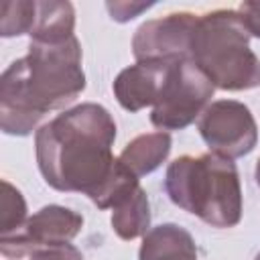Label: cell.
Instances as JSON below:
<instances>
[{
  "label": "cell",
  "instance_id": "cell-1",
  "mask_svg": "<svg viewBox=\"0 0 260 260\" xmlns=\"http://www.w3.org/2000/svg\"><path fill=\"white\" fill-rule=\"evenodd\" d=\"M114 140L116 122L104 106L87 102L65 110L35 134L39 171L53 189L95 201L120 165Z\"/></svg>",
  "mask_w": 260,
  "mask_h": 260
},
{
  "label": "cell",
  "instance_id": "cell-2",
  "mask_svg": "<svg viewBox=\"0 0 260 260\" xmlns=\"http://www.w3.org/2000/svg\"><path fill=\"white\" fill-rule=\"evenodd\" d=\"M85 89L81 45L30 41L28 53L8 65L0 79V126L4 134L26 136L51 110H61Z\"/></svg>",
  "mask_w": 260,
  "mask_h": 260
},
{
  "label": "cell",
  "instance_id": "cell-3",
  "mask_svg": "<svg viewBox=\"0 0 260 260\" xmlns=\"http://www.w3.org/2000/svg\"><path fill=\"white\" fill-rule=\"evenodd\" d=\"M171 201L211 228H234L242 219L240 175L232 158L215 152L175 158L165 175Z\"/></svg>",
  "mask_w": 260,
  "mask_h": 260
},
{
  "label": "cell",
  "instance_id": "cell-4",
  "mask_svg": "<svg viewBox=\"0 0 260 260\" xmlns=\"http://www.w3.org/2000/svg\"><path fill=\"white\" fill-rule=\"evenodd\" d=\"M189 59L207 75L213 87L242 91L260 85V59L250 49L238 10H213L197 18Z\"/></svg>",
  "mask_w": 260,
  "mask_h": 260
},
{
  "label": "cell",
  "instance_id": "cell-5",
  "mask_svg": "<svg viewBox=\"0 0 260 260\" xmlns=\"http://www.w3.org/2000/svg\"><path fill=\"white\" fill-rule=\"evenodd\" d=\"M213 91V83L191 59L175 61L169 69L160 98L152 108V126L158 130L187 128L205 112Z\"/></svg>",
  "mask_w": 260,
  "mask_h": 260
},
{
  "label": "cell",
  "instance_id": "cell-6",
  "mask_svg": "<svg viewBox=\"0 0 260 260\" xmlns=\"http://www.w3.org/2000/svg\"><path fill=\"white\" fill-rule=\"evenodd\" d=\"M197 128L211 152L232 160L248 154L258 142V126L250 108L236 100L211 102L199 116Z\"/></svg>",
  "mask_w": 260,
  "mask_h": 260
},
{
  "label": "cell",
  "instance_id": "cell-7",
  "mask_svg": "<svg viewBox=\"0 0 260 260\" xmlns=\"http://www.w3.org/2000/svg\"><path fill=\"white\" fill-rule=\"evenodd\" d=\"M83 225V217L61 205H45L32 213L22 228L0 236V252L6 258L20 260L37 248L69 244Z\"/></svg>",
  "mask_w": 260,
  "mask_h": 260
},
{
  "label": "cell",
  "instance_id": "cell-8",
  "mask_svg": "<svg viewBox=\"0 0 260 260\" xmlns=\"http://www.w3.org/2000/svg\"><path fill=\"white\" fill-rule=\"evenodd\" d=\"M193 12H171L142 22L132 39L136 61H183L189 59L191 37L197 24Z\"/></svg>",
  "mask_w": 260,
  "mask_h": 260
},
{
  "label": "cell",
  "instance_id": "cell-9",
  "mask_svg": "<svg viewBox=\"0 0 260 260\" xmlns=\"http://www.w3.org/2000/svg\"><path fill=\"white\" fill-rule=\"evenodd\" d=\"M175 61H136L114 79V95L128 112H138L158 102L169 69Z\"/></svg>",
  "mask_w": 260,
  "mask_h": 260
},
{
  "label": "cell",
  "instance_id": "cell-10",
  "mask_svg": "<svg viewBox=\"0 0 260 260\" xmlns=\"http://www.w3.org/2000/svg\"><path fill=\"white\" fill-rule=\"evenodd\" d=\"M138 260H199L195 240L177 223H162L142 236Z\"/></svg>",
  "mask_w": 260,
  "mask_h": 260
},
{
  "label": "cell",
  "instance_id": "cell-11",
  "mask_svg": "<svg viewBox=\"0 0 260 260\" xmlns=\"http://www.w3.org/2000/svg\"><path fill=\"white\" fill-rule=\"evenodd\" d=\"M171 152V134L169 132H148L130 140L120 152V162L138 179L158 169Z\"/></svg>",
  "mask_w": 260,
  "mask_h": 260
},
{
  "label": "cell",
  "instance_id": "cell-12",
  "mask_svg": "<svg viewBox=\"0 0 260 260\" xmlns=\"http://www.w3.org/2000/svg\"><path fill=\"white\" fill-rule=\"evenodd\" d=\"M112 228L122 240H136L146 236L150 228V205L146 191L138 185L116 207H112Z\"/></svg>",
  "mask_w": 260,
  "mask_h": 260
},
{
  "label": "cell",
  "instance_id": "cell-13",
  "mask_svg": "<svg viewBox=\"0 0 260 260\" xmlns=\"http://www.w3.org/2000/svg\"><path fill=\"white\" fill-rule=\"evenodd\" d=\"M75 10L69 2H37L35 26L28 32L30 41L59 43L75 37Z\"/></svg>",
  "mask_w": 260,
  "mask_h": 260
},
{
  "label": "cell",
  "instance_id": "cell-14",
  "mask_svg": "<svg viewBox=\"0 0 260 260\" xmlns=\"http://www.w3.org/2000/svg\"><path fill=\"white\" fill-rule=\"evenodd\" d=\"M37 18V2L16 0L0 4V35L18 37L30 32Z\"/></svg>",
  "mask_w": 260,
  "mask_h": 260
},
{
  "label": "cell",
  "instance_id": "cell-15",
  "mask_svg": "<svg viewBox=\"0 0 260 260\" xmlns=\"http://www.w3.org/2000/svg\"><path fill=\"white\" fill-rule=\"evenodd\" d=\"M26 203L22 193L8 183L6 179L2 181V197H0V234H10L22 228L26 221Z\"/></svg>",
  "mask_w": 260,
  "mask_h": 260
},
{
  "label": "cell",
  "instance_id": "cell-16",
  "mask_svg": "<svg viewBox=\"0 0 260 260\" xmlns=\"http://www.w3.org/2000/svg\"><path fill=\"white\" fill-rule=\"evenodd\" d=\"M150 6L152 2H106V8L116 22H128Z\"/></svg>",
  "mask_w": 260,
  "mask_h": 260
},
{
  "label": "cell",
  "instance_id": "cell-17",
  "mask_svg": "<svg viewBox=\"0 0 260 260\" xmlns=\"http://www.w3.org/2000/svg\"><path fill=\"white\" fill-rule=\"evenodd\" d=\"M238 14L250 32V37L260 39V2H242L238 8Z\"/></svg>",
  "mask_w": 260,
  "mask_h": 260
},
{
  "label": "cell",
  "instance_id": "cell-18",
  "mask_svg": "<svg viewBox=\"0 0 260 260\" xmlns=\"http://www.w3.org/2000/svg\"><path fill=\"white\" fill-rule=\"evenodd\" d=\"M20 260H47V256L43 254V250H32L28 256H24V258H20Z\"/></svg>",
  "mask_w": 260,
  "mask_h": 260
},
{
  "label": "cell",
  "instance_id": "cell-19",
  "mask_svg": "<svg viewBox=\"0 0 260 260\" xmlns=\"http://www.w3.org/2000/svg\"><path fill=\"white\" fill-rule=\"evenodd\" d=\"M254 177H256V183H258V187H260V158H258V162H256V171H254Z\"/></svg>",
  "mask_w": 260,
  "mask_h": 260
},
{
  "label": "cell",
  "instance_id": "cell-20",
  "mask_svg": "<svg viewBox=\"0 0 260 260\" xmlns=\"http://www.w3.org/2000/svg\"><path fill=\"white\" fill-rule=\"evenodd\" d=\"M254 260H260V252H258V254H256V258H254Z\"/></svg>",
  "mask_w": 260,
  "mask_h": 260
}]
</instances>
